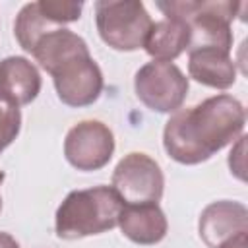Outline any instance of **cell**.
<instances>
[{
	"mask_svg": "<svg viewBox=\"0 0 248 248\" xmlns=\"http://www.w3.org/2000/svg\"><path fill=\"white\" fill-rule=\"evenodd\" d=\"M134 89L147 108L157 112H174L186 99L188 78L176 64L153 60L136 72Z\"/></svg>",
	"mask_w": 248,
	"mask_h": 248,
	"instance_id": "5b68a950",
	"label": "cell"
},
{
	"mask_svg": "<svg viewBox=\"0 0 248 248\" xmlns=\"http://www.w3.org/2000/svg\"><path fill=\"white\" fill-rule=\"evenodd\" d=\"M95 19L101 39L116 50L143 46L153 23L140 0H101L95 4Z\"/></svg>",
	"mask_w": 248,
	"mask_h": 248,
	"instance_id": "277c9868",
	"label": "cell"
},
{
	"mask_svg": "<svg viewBox=\"0 0 248 248\" xmlns=\"http://www.w3.org/2000/svg\"><path fill=\"white\" fill-rule=\"evenodd\" d=\"M2 180H4V172L0 170V184H2ZM0 211H2V198H0Z\"/></svg>",
	"mask_w": 248,
	"mask_h": 248,
	"instance_id": "ffe728a7",
	"label": "cell"
},
{
	"mask_svg": "<svg viewBox=\"0 0 248 248\" xmlns=\"http://www.w3.org/2000/svg\"><path fill=\"white\" fill-rule=\"evenodd\" d=\"M244 124L242 103L221 93L196 107L174 110L165 124L163 145L170 159L182 165H198L240 138Z\"/></svg>",
	"mask_w": 248,
	"mask_h": 248,
	"instance_id": "6da1fadb",
	"label": "cell"
},
{
	"mask_svg": "<svg viewBox=\"0 0 248 248\" xmlns=\"http://www.w3.org/2000/svg\"><path fill=\"white\" fill-rule=\"evenodd\" d=\"M58 99L68 107H87L95 103L103 91V74L89 52L78 54L62 62L50 74Z\"/></svg>",
	"mask_w": 248,
	"mask_h": 248,
	"instance_id": "52a82bcc",
	"label": "cell"
},
{
	"mask_svg": "<svg viewBox=\"0 0 248 248\" xmlns=\"http://www.w3.org/2000/svg\"><path fill=\"white\" fill-rule=\"evenodd\" d=\"M188 72L198 83L213 89H229L236 81V66L231 52L217 48L190 50Z\"/></svg>",
	"mask_w": 248,
	"mask_h": 248,
	"instance_id": "8fae6325",
	"label": "cell"
},
{
	"mask_svg": "<svg viewBox=\"0 0 248 248\" xmlns=\"http://www.w3.org/2000/svg\"><path fill=\"white\" fill-rule=\"evenodd\" d=\"M248 232V209L238 202H213L200 215V236L207 248H217L231 236Z\"/></svg>",
	"mask_w": 248,
	"mask_h": 248,
	"instance_id": "9c48e42d",
	"label": "cell"
},
{
	"mask_svg": "<svg viewBox=\"0 0 248 248\" xmlns=\"http://www.w3.org/2000/svg\"><path fill=\"white\" fill-rule=\"evenodd\" d=\"M217 248H248V232H238L223 244H219Z\"/></svg>",
	"mask_w": 248,
	"mask_h": 248,
	"instance_id": "ac0fdd59",
	"label": "cell"
},
{
	"mask_svg": "<svg viewBox=\"0 0 248 248\" xmlns=\"http://www.w3.org/2000/svg\"><path fill=\"white\" fill-rule=\"evenodd\" d=\"M190 45V27L184 19L174 16H165L159 21L151 23V29L145 37L143 48L153 60L170 62L188 50Z\"/></svg>",
	"mask_w": 248,
	"mask_h": 248,
	"instance_id": "4fadbf2b",
	"label": "cell"
},
{
	"mask_svg": "<svg viewBox=\"0 0 248 248\" xmlns=\"http://www.w3.org/2000/svg\"><path fill=\"white\" fill-rule=\"evenodd\" d=\"M165 16L180 17L190 27V50L217 48L231 52L232 31L231 23L242 4L231 0H186V2H157Z\"/></svg>",
	"mask_w": 248,
	"mask_h": 248,
	"instance_id": "3957f363",
	"label": "cell"
},
{
	"mask_svg": "<svg viewBox=\"0 0 248 248\" xmlns=\"http://www.w3.org/2000/svg\"><path fill=\"white\" fill-rule=\"evenodd\" d=\"M122 205L110 186L74 190L56 209V234L64 240H76L110 231L118 225Z\"/></svg>",
	"mask_w": 248,
	"mask_h": 248,
	"instance_id": "7a4b0ae2",
	"label": "cell"
},
{
	"mask_svg": "<svg viewBox=\"0 0 248 248\" xmlns=\"http://www.w3.org/2000/svg\"><path fill=\"white\" fill-rule=\"evenodd\" d=\"M19 128H21L19 107L0 93V153L16 140Z\"/></svg>",
	"mask_w": 248,
	"mask_h": 248,
	"instance_id": "2e32d148",
	"label": "cell"
},
{
	"mask_svg": "<svg viewBox=\"0 0 248 248\" xmlns=\"http://www.w3.org/2000/svg\"><path fill=\"white\" fill-rule=\"evenodd\" d=\"M41 91L39 70L23 56H8L0 62V93L17 107L29 105Z\"/></svg>",
	"mask_w": 248,
	"mask_h": 248,
	"instance_id": "7c38bea8",
	"label": "cell"
},
{
	"mask_svg": "<svg viewBox=\"0 0 248 248\" xmlns=\"http://www.w3.org/2000/svg\"><path fill=\"white\" fill-rule=\"evenodd\" d=\"M118 227L128 240L149 246L165 238L169 223L157 203H124L118 215Z\"/></svg>",
	"mask_w": 248,
	"mask_h": 248,
	"instance_id": "30bf717a",
	"label": "cell"
},
{
	"mask_svg": "<svg viewBox=\"0 0 248 248\" xmlns=\"http://www.w3.org/2000/svg\"><path fill=\"white\" fill-rule=\"evenodd\" d=\"M0 248H19V244L16 242V238L12 234L0 231Z\"/></svg>",
	"mask_w": 248,
	"mask_h": 248,
	"instance_id": "d6986e66",
	"label": "cell"
},
{
	"mask_svg": "<svg viewBox=\"0 0 248 248\" xmlns=\"http://www.w3.org/2000/svg\"><path fill=\"white\" fill-rule=\"evenodd\" d=\"M165 176L155 159L145 153L124 155L112 172V190L122 203H157L163 196Z\"/></svg>",
	"mask_w": 248,
	"mask_h": 248,
	"instance_id": "8992f818",
	"label": "cell"
},
{
	"mask_svg": "<svg viewBox=\"0 0 248 248\" xmlns=\"http://www.w3.org/2000/svg\"><path fill=\"white\" fill-rule=\"evenodd\" d=\"M45 16L54 21L56 25L72 23L79 19L81 14V2H70V0H41L39 2Z\"/></svg>",
	"mask_w": 248,
	"mask_h": 248,
	"instance_id": "e0dca14e",
	"label": "cell"
},
{
	"mask_svg": "<svg viewBox=\"0 0 248 248\" xmlns=\"http://www.w3.org/2000/svg\"><path fill=\"white\" fill-rule=\"evenodd\" d=\"M62 25H56L54 21H50L45 12L41 10L39 2H31V4H25L17 17H16V23H14V33H16V39L19 43V46L27 52H31L37 45V41L50 33L52 29H58Z\"/></svg>",
	"mask_w": 248,
	"mask_h": 248,
	"instance_id": "9a60e30c",
	"label": "cell"
},
{
	"mask_svg": "<svg viewBox=\"0 0 248 248\" xmlns=\"http://www.w3.org/2000/svg\"><path fill=\"white\" fill-rule=\"evenodd\" d=\"M83 52H89L87 43L79 35H76L74 31L64 29V27L52 29L50 33L43 35L37 41L35 48L31 50V54L35 56L39 66L43 70H46L48 74H52L54 68H58L68 58L83 54Z\"/></svg>",
	"mask_w": 248,
	"mask_h": 248,
	"instance_id": "5bb4252c",
	"label": "cell"
},
{
	"mask_svg": "<svg viewBox=\"0 0 248 248\" xmlns=\"http://www.w3.org/2000/svg\"><path fill=\"white\" fill-rule=\"evenodd\" d=\"M114 153V136L99 120H83L70 128L64 140V155L78 170H99Z\"/></svg>",
	"mask_w": 248,
	"mask_h": 248,
	"instance_id": "ba28073f",
	"label": "cell"
}]
</instances>
